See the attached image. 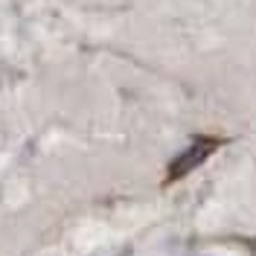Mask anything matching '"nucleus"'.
I'll list each match as a JSON object with an SVG mask.
<instances>
[{
    "label": "nucleus",
    "mask_w": 256,
    "mask_h": 256,
    "mask_svg": "<svg viewBox=\"0 0 256 256\" xmlns=\"http://www.w3.org/2000/svg\"><path fill=\"white\" fill-rule=\"evenodd\" d=\"M218 148V140H207V137H198L195 143L184 152V154H178L175 160H172V166H169V180H178V178L190 175L192 169H198L204 160L212 154Z\"/></svg>",
    "instance_id": "f257e3e1"
},
{
    "label": "nucleus",
    "mask_w": 256,
    "mask_h": 256,
    "mask_svg": "<svg viewBox=\"0 0 256 256\" xmlns=\"http://www.w3.org/2000/svg\"><path fill=\"white\" fill-rule=\"evenodd\" d=\"M250 250H254V256H256V239H250Z\"/></svg>",
    "instance_id": "f03ea898"
}]
</instances>
